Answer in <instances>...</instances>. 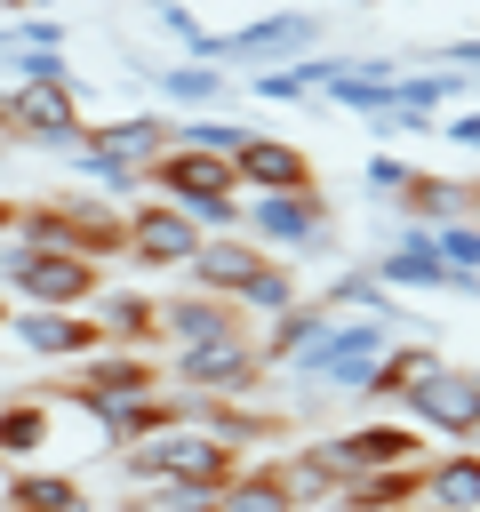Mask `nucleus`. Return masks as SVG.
I'll return each instance as SVG.
<instances>
[{
	"instance_id": "nucleus-12",
	"label": "nucleus",
	"mask_w": 480,
	"mask_h": 512,
	"mask_svg": "<svg viewBox=\"0 0 480 512\" xmlns=\"http://www.w3.org/2000/svg\"><path fill=\"white\" fill-rule=\"evenodd\" d=\"M232 184L256 200V192H312V160L296 152V144H280V136H248L240 152H232Z\"/></svg>"
},
{
	"instance_id": "nucleus-1",
	"label": "nucleus",
	"mask_w": 480,
	"mask_h": 512,
	"mask_svg": "<svg viewBox=\"0 0 480 512\" xmlns=\"http://www.w3.org/2000/svg\"><path fill=\"white\" fill-rule=\"evenodd\" d=\"M120 472L136 480V488H192V496H216L232 472H240V448L232 440H216V432H200V424H168V432H152V440H136L128 456H120Z\"/></svg>"
},
{
	"instance_id": "nucleus-3",
	"label": "nucleus",
	"mask_w": 480,
	"mask_h": 512,
	"mask_svg": "<svg viewBox=\"0 0 480 512\" xmlns=\"http://www.w3.org/2000/svg\"><path fill=\"white\" fill-rule=\"evenodd\" d=\"M144 184H160V200L184 208L200 232H240V184H232V160L192 152V144H168V152L152 160Z\"/></svg>"
},
{
	"instance_id": "nucleus-30",
	"label": "nucleus",
	"mask_w": 480,
	"mask_h": 512,
	"mask_svg": "<svg viewBox=\"0 0 480 512\" xmlns=\"http://www.w3.org/2000/svg\"><path fill=\"white\" fill-rule=\"evenodd\" d=\"M144 512H216V496H192V488H160V496H144Z\"/></svg>"
},
{
	"instance_id": "nucleus-32",
	"label": "nucleus",
	"mask_w": 480,
	"mask_h": 512,
	"mask_svg": "<svg viewBox=\"0 0 480 512\" xmlns=\"http://www.w3.org/2000/svg\"><path fill=\"white\" fill-rule=\"evenodd\" d=\"M8 232H16V200H0V240H8Z\"/></svg>"
},
{
	"instance_id": "nucleus-16",
	"label": "nucleus",
	"mask_w": 480,
	"mask_h": 512,
	"mask_svg": "<svg viewBox=\"0 0 480 512\" xmlns=\"http://www.w3.org/2000/svg\"><path fill=\"white\" fill-rule=\"evenodd\" d=\"M416 504L424 512H480V448H448L416 472Z\"/></svg>"
},
{
	"instance_id": "nucleus-22",
	"label": "nucleus",
	"mask_w": 480,
	"mask_h": 512,
	"mask_svg": "<svg viewBox=\"0 0 480 512\" xmlns=\"http://www.w3.org/2000/svg\"><path fill=\"white\" fill-rule=\"evenodd\" d=\"M0 512H88V488L72 472H16Z\"/></svg>"
},
{
	"instance_id": "nucleus-28",
	"label": "nucleus",
	"mask_w": 480,
	"mask_h": 512,
	"mask_svg": "<svg viewBox=\"0 0 480 512\" xmlns=\"http://www.w3.org/2000/svg\"><path fill=\"white\" fill-rule=\"evenodd\" d=\"M432 248H440V264H448V272H472V280H480V224H440V232H432Z\"/></svg>"
},
{
	"instance_id": "nucleus-9",
	"label": "nucleus",
	"mask_w": 480,
	"mask_h": 512,
	"mask_svg": "<svg viewBox=\"0 0 480 512\" xmlns=\"http://www.w3.org/2000/svg\"><path fill=\"white\" fill-rule=\"evenodd\" d=\"M8 336L32 360H88V352H104L96 312H40V304H24V312H8Z\"/></svg>"
},
{
	"instance_id": "nucleus-11",
	"label": "nucleus",
	"mask_w": 480,
	"mask_h": 512,
	"mask_svg": "<svg viewBox=\"0 0 480 512\" xmlns=\"http://www.w3.org/2000/svg\"><path fill=\"white\" fill-rule=\"evenodd\" d=\"M248 320L224 304V296H200V288H184V296H160V344L168 352H192V344H224V336H240Z\"/></svg>"
},
{
	"instance_id": "nucleus-31",
	"label": "nucleus",
	"mask_w": 480,
	"mask_h": 512,
	"mask_svg": "<svg viewBox=\"0 0 480 512\" xmlns=\"http://www.w3.org/2000/svg\"><path fill=\"white\" fill-rule=\"evenodd\" d=\"M440 136H456V144H472V152H480V112H456Z\"/></svg>"
},
{
	"instance_id": "nucleus-13",
	"label": "nucleus",
	"mask_w": 480,
	"mask_h": 512,
	"mask_svg": "<svg viewBox=\"0 0 480 512\" xmlns=\"http://www.w3.org/2000/svg\"><path fill=\"white\" fill-rule=\"evenodd\" d=\"M256 264H264V248H256L248 232H208V240H200V256L184 264V280H192L200 296H224V304H232V296L256 280Z\"/></svg>"
},
{
	"instance_id": "nucleus-18",
	"label": "nucleus",
	"mask_w": 480,
	"mask_h": 512,
	"mask_svg": "<svg viewBox=\"0 0 480 512\" xmlns=\"http://www.w3.org/2000/svg\"><path fill=\"white\" fill-rule=\"evenodd\" d=\"M88 416H96V432H104L112 448H136V440H152V432L176 424V400H168V392H128V400H96Z\"/></svg>"
},
{
	"instance_id": "nucleus-10",
	"label": "nucleus",
	"mask_w": 480,
	"mask_h": 512,
	"mask_svg": "<svg viewBox=\"0 0 480 512\" xmlns=\"http://www.w3.org/2000/svg\"><path fill=\"white\" fill-rule=\"evenodd\" d=\"M128 392H160V368H152V352H88L80 360V376L64 384V400L72 408H96V400H128Z\"/></svg>"
},
{
	"instance_id": "nucleus-29",
	"label": "nucleus",
	"mask_w": 480,
	"mask_h": 512,
	"mask_svg": "<svg viewBox=\"0 0 480 512\" xmlns=\"http://www.w3.org/2000/svg\"><path fill=\"white\" fill-rule=\"evenodd\" d=\"M400 184H408V160L376 152V160H368V192H376V200H400Z\"/></svg>"
},
{
	"instance_id": "nucleus-15",
	"label": "nucleus",
	"mask_w": 480,
	"mask_h": 512,
	"mask_svg": "<svg viewBox=\"0 0 480 512\" xmlns=\"http://www.w3.org/2000/svg\"><path fill=\"white\" fill-rule=\"evenodd\" d=\"M312 40H320V16H304V8H280V16L248 24V32H224V40H208V56H224V64H240V56H296V48H312Z\"/></svg>"
},
{
	"instance_id": "nucleus-20",
	"label": "nucleus",
	"mask_w": 480,
	"mask_h": 512,
	"mask_svg": "<svg viewBox=\"0 0 480 512\" xmlns=\"http://www.w3.org/2000/svg\"><path fill=\"white\" fill-rule=\"evenodd\" d=\"M216 512H304L280 480V464H240L224 488H216Z\"/></svg>"
},
{
	"instance_id": "nucleus-35",
	"label": "nucleus",
	"mask_w": 480,
	"mask_h": 512,
	"mask_svg": "<svg viewBox=\"0 0 480 512\" xmlns=\"http://www.w3.org/2000/svg\"><path fill=\"white\" fill-rule=\"evenodd\" d=\"M400 512H416V504H400Z\"/></svg>"
},
{
	"instance_id": "nucleus-2",
	"label": "nucleus",
	"mask_w": 480,
	"mask_h": 512,
	"mask_svg": "<svg viewBox=\"0 0 480 512\" xmlns=\"http://www.w3.org/2000/svg\"><path fill=\"white\" fill-rule=\"evenodd\" d=\"M0 288L16 304H40V312H88L104 296V272L88 256H64V248H24L16 232L0 240Z\"/></svg>"
},
{
	"instance_id": "nucleus-14",
	"label": "nucleus",
	"mask_w": 480,
	"mask_h": 512,
	"mask_svg": "<svg viewBox=\"0 0 480 512\" xmlns=\"http://www.w3.org/2000/svg\"><path fill=\"white\" fill-rule=\"evenodd\" d=\"M368 272H376L384 288H480L472 272H448V264H440V248H432L424 224H408V232L392 240V256H376Z\"/></svg>"
},
{
	"instance_id": "nucleus-36",
	"label": "nucleus",
	"mask_w": 480,
	"mask_h": 512,
	"mask_svg": "<svg viewBox=\"0 0 480 512\" xmlns=\"http://www.w3.org/2000/svg\"><path fill=\"white\" fill-rule=\"evenodd\" d=\"M472 384H480V376H472Z\"/></svg>"
},
{
	"instance_id": "nucleus-5",
	"label": "nucleus",
	"mask_w": 480,
	"mask_h": 512,
	"mask_svg": "<svg viewBox=\"0 0 480 512\" xmlns=\"http://www.w3.org/2000/svg\"><path fill=\"white\" fill-rule=\"evenodd\" d=\"M168 376H176V392H184V400H248L272 368H264V352H256V344H248V328H240V336H224V344L168 352Z\"/></svg>"
},
{
	"instance_id": "nucleus-4",
	"label": "nucleus",
	"mask_w": 480,
	"mask_h": 512,
	"mask_svg": "<svg viewBox=\"0 0 480 512\" xmlns=\"http://www.w3.org/2000/svg\"><path fill=\"white\" fill-rule=\"evenodd\" d=\"M240 224H248V240L264 248V256H328V240H336V216H328V200H320V184L312 192H256V200H240Z\"/></svg>"
},
{
	"instance_id": "nucleus-25",
	"label": "nucleus",
	"mask_w": 480,
	"mask_h": 512,
	"mask_svg": "<svg viewBox=\"0 0 480 512\" xmlns=\"http://www.w3.org/2000/svg\"><path fill=\"white\" fill-rule=\"evenodd\" d=\"M40 448H48V408H40V400H0V456L24 464V456H40Z\"/></svg>"
},
{
	"instance_id": "nucleus-34",
	"label": "nucleus",
	"mask_w": 480,
	"mask_h": 512,
	"mask_svg": "<svg viewBox=\"0 0 480 512\" xmlns=\"http://www.w3.org/2000/svg\"><path fill=\"white\" fill-rule=\"evenodd\" d=\"M0 8H24V0H0Z\"/></svg>"
},
{
	"instance_id": "nucleus-23",
	"label": "nucleus",
	"mask_w": 480,
	"mask_h": 512,
	"mask_svg": "<svg viewBox=\"0 0 480 512\" xmlns=\"http://www.w3.org/2000/svg\"><path fill=\"white\" fill-rule=\"evenodd\" d=\"M320 328H328V304H288V312H280V320L264 328V344H256V352H264V368L296 360V352H304V344H312Z\"/></svg>"
},
{
	"instance_id": "nucleus-17",
	"label": "nucleus",
	"mask_w": 480,
	"mask_h": 512,
	"mask_svg": "<svg viewBox=\"0 0 480 512\" xmlns=\"http://www.w3.org/2000/svg\"><path fill=\"white\" fill-rule=\"evenodd\" d=\"M96 328H104L112 352H152V344H160V296L104 288V296H96Z\"/></svg>"
},
{
	"instance_id": "nucleus-7",
	"label": "nucleus",
	"mask_w": 480,
	"mask_h": 512,
	"mask_svg": "<svg viewBox=\"0 0 480 512\" xmlns=\"http://www.w3.org/2000/svg\"><path fill=\"white\" fill-rule=\"evenodd\" d=\"M400 408H408V424H416V432H440V440H480V384H472L464 368L424 376Z\"/></svg>"
},
{
	"instance_id": "nucleus-19",
	"label": "nucleus",
	"mask_w": 480,
	"mask_h": 512,
	"mask_svg": "<svg viewBox=\"0 0 480 512\" xmlns=\"http://www.w3.org/2000/svg\"><path fill=\"white\" fill-rule=\"evenodd\" d=\"M416 448H424V440H416V424H352V432H344L352 480H360V472H408V464H424Z\"/></svg>"
},
{
	"instance_id": "nucleus-6",
	"label": "nucleus",
	"mask_w": 480,
	"mask_h": 512,
	"mask_svg": "<svg viewBox=\"0 0 480 512\" xmlns=\"http://www.w3.org/2000/svg\"><path fill=\"white\" fill-rule=\"evenodd\" d=\"M8 136L48 144V152H80V144H88V128H80L72 80H24V88L8 96Z\"/></svg>"
},
{
	"instance_id": "nucleus-8",
	"label": "nucleus",
	"mask_w": 480,
	"mask_h": 512,
	"mask_svg": "<svg viewBox=\"0 0 480 512\" xmlns=\"http://www.w3.org/2000/svg\"><path fill=\"white\" fill-rule=\"evenodd\" d=\"M200 240H208V232H200L184 208H168V200H152V208L128 216V264H136V272H168V264L184 272V264L200 256Z\"/></svg>"
},
{
	"instance_id": "nucleus-33",
	"label": "nucleus",
	"mask_w": 480,
	"mask_h": 512,
	"mask_svg": "<svg viewBox=\"0 0 480 512\" xmlns=\"http://www.w3.org/2000/svg\"><path fill=\"white\" fill-rule=\"evenodd\" d=\"M0 136H8V96H0Z\"/></svg>"
},
{
	"instance_id": "nucleus-26",
	"label": "nucleus",
	"mask_w": 480,
	"mask_h": 512,
	"mask_svg": "<svg viewBox=\"0 0 480 512\" xmlns=\"http://www.w3.org/2000/svg\"><path fill=\"white\" fill-rule=\"evenodd\" d=\"M160 96L168 104H224V64H168Z\"/></svg>"
},
{
	"instance_id": "nucleus-27",
	"label": "nucleus",
	"mask_w": 480,
	"mask_h": 512,
	"mask_svg": "<svg viewBox=\"0 0 480 512\" xmlns=\"http://www.w3.org/2000/svg\"><path fill=\"white\" fill-rule=\"evenodd\" d=\"M248 136H256V128H240V120H216V112H200V120H184V128H176V144H192V152H216V160H232Z\"/></svg>"
},
{
	"instance_id": "nucleus-24",
	"label": "nucleus",
	"mask_w": 480,
	"mask_h": 512,
	"mask_svg": "<svg viewBox=\"0 0 480 512\" xmlns=\"http://www.w3.org/2000/svg\"><path fill=\"white\" fill-rule=\"evenodd\" d=\"M320 304H328V312H352V320H392V288H384L376 272H336Z\"/></svg>"
},
{
	"instance_id": "nucleus-21",
	"label": "nucleus",
	"mask_w": 480,
	"mask_h": 512,
	"mask_svg": "<svg viewBox=\"0 0 480 512\" xmlns=\"http://www.w3.org/2000/svg\"><path fill=\"white\" fill-rule=\"evenodd\" d=\"M288 304H304V288H296V264H288V256H264V264H256V280L232 296V312H240V320H280Z\"/></svg>"
}]
</instances>
